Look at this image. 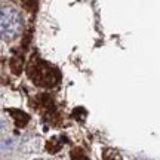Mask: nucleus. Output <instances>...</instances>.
I'll return each mask as SVG.
<instances>
[{"label": "nucleus", "mask_w": 160, "mask_h": 160, "mask_svg": "<svg viewBox=\"0 0 160 160\" xmlns=\"http://www.w3.org/2000/svg\"><path fill=\"white\" fill-rule=\"evenodd\" d=\"M21 30H22L21 13L12 6L0 8V37L3 40H13L21 34Z\"/></svg>", "instance_id": "1"}]
</instances>
